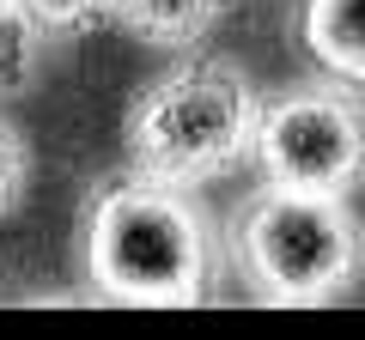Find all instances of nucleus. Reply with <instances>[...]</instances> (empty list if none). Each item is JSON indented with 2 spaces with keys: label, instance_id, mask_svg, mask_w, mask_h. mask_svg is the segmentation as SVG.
<instances>
[{
  "label": "nucleus",
  "instance_id": "nucleus-1",
  "mask_svg": "<svg viewBox=\"0 0 365 340\" xmlns=\"http://www.w3.org/2000/svg\"><path fill=\"white\" fill-rule=\"evenodd\" d=\"M225 237L189 183L153 176L140 164L91 183L79 213V274L98 298L128 310H182L207 304L220 286Z\"/></svg>",
  "mask_w": 365,
  "mask_h": 340
},
{
  "label": "nucleus",
  "instance_id": "nucleus-2",
  "mask_svg": "<svg viewBox=\"0 0 365 340\" xmlns=\"http://www.w3.org/2000/svg\"><path fill=\"white\" fill-rule=\"evenodd\" d=\"M225 255L250 298L280 310H317L359 286L365 219L353 195L256 183L225 219Z\"/></svg>",
  "mask_w": 365,
  "mask_h": 340
},
{
  "label": "nucleus",
  "instance_id": "nucleus-3",
  "mask_svg": "<svg viewBox=\"0 0 365 340\" xmlns=\"http://www.w3.org/2000/svg\"><path fill=\"white\" fill-rule=\"evenodd\" d=\"M256 79L225 55H189L146 79L122 110V152L128 164L170 176V183H220L232 170L256 164V128H262Z\"/></svg>",
  "mask_w": 365,
  "mask_h": 340
},
{
  "label": "nucleus",
  "instance_id": "nucleus-4",
  "mask_svg": "<svg viewBox=\"0 0 365 340\" xmlns=\"http://www.w3.org/2000/svg\"><path fill=\"white\" fill-rule=\"evenodd\" d=\"M256 176L317 195L365 188V85L323 67L274 92L256 128Z\"/></svg>",
  "mask_w": 365,
  "mask_h": 340
},
{
  "label": "nucleus",
  "instance_id": "nucleus-5",
  "mask_svg": "<svg viewBox=\"0 0 365 340\" xmlns=\"http://www.w3.org/2000/svg\"><path fill=\"white\" fill-rule=\"evenodd\" d=\"M237 0H116L110 25H122L128 37L153 43V49H195L225 25Z\"/></svg>",
  "mask_w": 365,
  "mask_h": 340
},
{
  "label": "nucleus",
  "instance_id": "nucleus-6",
  "mask_svg": "<svg viewBox=\"0 0 365 340\" xmlns=\"http://www.w3.org/2000/svg\"><path fill=\"white\" fill-rule=\"evenodd\" d=\"M299 43L317 67L365 85V0H299Z\"/></svg>",
  "mask_w": 365,
  "mask_h": 340
},
{
  "label": "nucleus",
  "instance_id": "nucleus-7",
  "mask_svg": "<svg viewBox=\"0 0 365 340\" xmlns=\"http://www.w3.org/2000/svg\"><path fill=\"white\" fill-rule=\"evenodd\" d=\"M43 31L31 18H19L13 6L0 13V97H19L37 79V61H43Z\"/></svg>",
  "mask_w": 365,
  "mask_h": 340
},
{
  "label": "nucleus",
  "instance_id": "nucleus-8",
  "mask_svg": "<svg viewBox=\"0 0 365 340\" xmlns=\"http://www.w3.org/2000/svg\"><path fill=\"white\" fill-rule=\"evenodd\" d=\"M116 0H13V13L31 18L43 37H73V31H91L98 18H110Z\"/></svg>",
  "mask_w": 365,
  "mask_h": 340
},
{
  "label": "nucleus",
  "instance_id": "nucleus-9",
  "mask_svg": "<svg viewBox=\"0 0 365 340\" xmlns=\"http://www.w3.org/2000/svg\"><path fill=\"white\" fill-rule=\"evenodd\" d=\"M25 188H31V140H25V128H13L0 116V219L19 213Z\"/></svg>",
  "mask_w": 365,
  "mask_h": 340
},
{
  "label": "nucleus",
  "instance_id": "nucleus-10",
  "mask_svg": "<svg viewBox=\"0 0 365 340\" xmlns=\"http://www.w3.org/2000/svg\"><path fill=\"white\" fill-rule=\"evenodd\" d=\"M6 6H13V0H0V13H6Z\"/></svg>",
  "mask_w": 365,
  "mask_h": 340
}]
</instances>
